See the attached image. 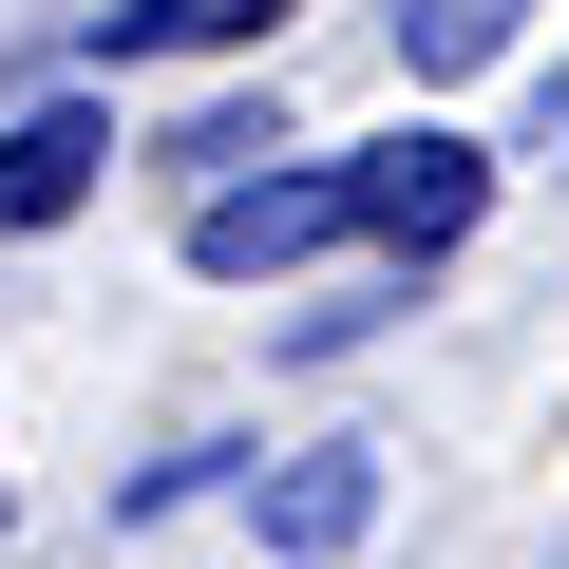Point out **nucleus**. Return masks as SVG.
Here are the masks:
<instances>
[{"instance_id":"f257e3e1","label":"nucleus","mask_w":569,"mask_h":569,"mask_svg":"<svg viewBox=\"0 0 569 569\" xmlns=\"http://www.w3.org/2000/svg\"><path fill=\"white\" fill-rule=\"evenodd\" d=\"M342 209H361V247L437 266V247H475V209H493V152H475V133H399V152H342Z\"/></svg>"},{"instance_id":"7ed1b4c3","label":"nucleus","mask_w":569,"mask_h":569,"mask_svg":"<svg viewBox=\"0 0 569 569\" xmlns=\"http://www.w3.org/2000/svg\"><path fill=\"white\" fill-rule=\"evenodd\" d=\"M247 512H266V569H342V550L380 531V456H361V437H323V456L247 475Z\"/></svg>"},{"instance_id":"423d86ee","label":"nucleus","mask_w":569,"mask_h":569,"mask_svg":"<svg viewBox=\"0 0 569 569\" xmlns=\"http://www.w3.org/2000/svg\"><path fill=\"white\" fill-rule=\"evenodd\" d=\"M284 0H114L96 20V58H209V39H266Z\"/></svg>"},{"instance_id":"6e6552de","label":"nucleus","mask_w":569,"mask_h":569,"mask_svg":"<svg viewBox=\"0 0 569 569\" xmlns=\"http://www.w3.org/2000/svg\"><path fill=\"white\" fill-rule=\"evenodd\" d=\"M531 152H550V171H569V77H550V114H531Z\"/></svg>"},{"instance_id":"0eeeda50","label":"nucleus","mask_w":569,"mask_h":569,"mask_svg":"<svg viewBox=\"0 0 569 569\" xmlns=\"http://www.w3.org/2000/svg\"><path fill=\"white\" fill-rule=\"evenodd\" d=\"M266 152H284L266 114H190V133H171V171H190V190H228V171H266Z\"/></svg>"},{"instance_id":"39448f33","label":"nucleus","mask_w":569,"mask_h":569,"mask_svg":"<svg viewBox=\"0 0 569 569\" xmlns=\"http://www.w3.org/2000/svg\"><path fill=\"white\" fill-rule=\"evenodd\" d=\"M531 39V0H399V77H493Z\"/></svg>"},{"instance_id":"f03ea898","label":"nucleus","mask_w":569,"mask_h":569,"mask_svg":"<svg viewBox=\"0 0 569 569\" xmlns=\"http://www.w3.org/2000/svg\"><path fill=\"white\" fill-rule=\"evenodd\" d=\"M342 228H361L342 171H228V190H190V266H209V284H266V266L342 247Z\"/></svg>"},{"instance_id":"20e7f679","label":"nucleus","mask_w":569,"mask_h":569,"mask_svg":"<svg viewBox=\"0 0 569 569\" xmlns=\"http://www.w3.org/2000/svg\"><path fill=\"white\" fill-rule=\"evenodd\" d=\"M96 171H114V114H96V96H39L20 133H0V228H58V209H96Z\"/></svg>"}]
</instances>
